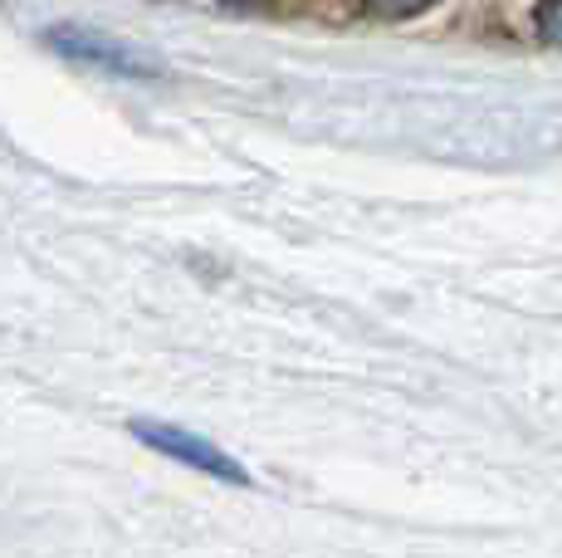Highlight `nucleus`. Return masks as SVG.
Instances as JSON below:
<instances>
[{"instance_id":"f257e3e1","label":"nucleus","mask_w":562,"mask_h":558,"mask_svg":"<svg viewBox=\"0 0 562 558\" xmlns=\"http://www.w3.org/2000/svg\"><path fill=\"white\" fill-rule=\"evenodd\" d=\"M127 432H133L143 446H153L157 456L177 460V466H191L211 480H225V486H250V476H245L240 460L225 456L221 446L205 442V436H196V432H181V426H167V422H143V416L127 422Z\"/></svg>"},{"instance_id":"f03ea898","label":"nucleus","mask_w":562,"mask_h":558,"mask_svg":"<svg viewBox=\"0 0 562 558\" xmlns=\"http://www.w3.org/2000/svg\"><path fill=\"white\" fill-rule=\"evenodd\" d=\"M45 45L74 64H93V69L127 74V79L157 74V64L147 59L143 49L123 45V40H113V35H99V30H89V25H54V30H45Z\"/></svg>"},{"instance_id":"7ed1b4c3","label":"nucleus","mask_w":562,"mask_h":558,"mask_svg":"<svg viewBox=\"0 0 562 558\" xmlns=\"http://www.w3.org/2000/svg\"><path fill=\"white\" fill-rule=\"evenodd\" d=\"M358 5L376 20H411V15H420V10H430L436 0H358Z\"/></svg>"},{"instance_id":"20e7f679","label":"nucleus","mask_w":562,"mask_h":558,"mask_svg":"<svg viewBox=\"0 0 562 558\" xmlns=\"http://www.w3.org/2000/svg\"><path fill=\"white\" fill-rule=\"evenodd\" d=\"M538 35H543L548 45H562V0H548V5L538 10Z\"/></svg>"}]
</instances>
